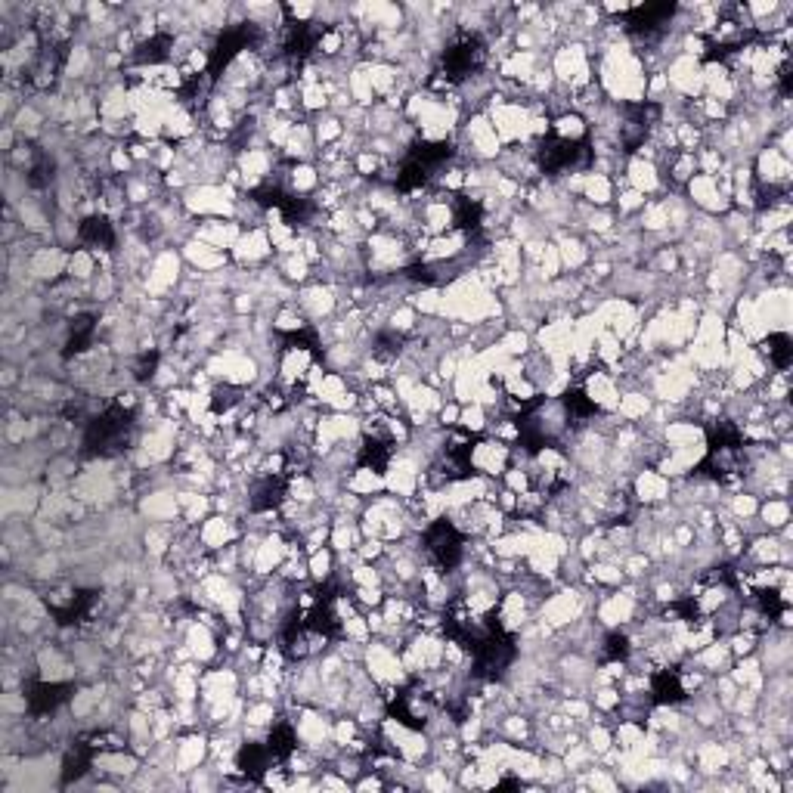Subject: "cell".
Here are the masks:
<instances>
[{
  "label": "cell",
  "instance_id": "obj_1",
  "mask_svg": "<svg viewBox=\"0 0 793 793\" xmlns=\"http://www.w3.org/2000/svg\"><path fill=\"white\" fill-rule=\"evenodd\" d=\"M629 490H632V499H636L639 505H660V502L670 499L673 481L663 478L657 468H639L636 474H632Z\"/></svg>",
  "mask_w": 793,
  "mask_h": 793
}]
</instances>
